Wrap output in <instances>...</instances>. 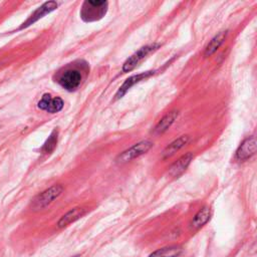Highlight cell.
Masks as SVG:
<instances>
[{
	"label": "cell",
	"mask_w": 257,
	"mask_h": 257,
	"mask_svg": "<svg viewBox=\"0 0 257 257\" xmlns=\"http://www.w3.org/2000/svg\"><path fill=\"white\" fill-rule=\"evenodd\" d=\"M63 191L62 186L60 185H54L47 190L40 193L38 196L35 197V199L32 201L31 207L33 210H41L48 205H50L55 199H57Z\"/></svg>",
	"instance_id": "1"
},
{
	"label": "cell",
	"mask_w": 257,
	"mask_h": 257,
	"mask_svg": "<svg viewBox=\"0 0 257 257\" xmlns=\"http://www.w3.org/2000/svg\"><path fill=\"white\" fill-rule=\"evenodd\" d=\"M153 147V143L151 141H142L138 144H135L133 147L128 148L124 152H122L117 157V162L125 163L132 161L144 154H146Z\"/></svg>",
	"instance_id": "2"
},
{
	"label": "cell",
	"mask_w": 257,
	"mask_h": 257,
	"mask_svg": "<svg viewBox=\"0 0 257 257\" xmlns=\"http://www.w3.org/2000/svg\"><path fill=\"white\" fill-rule=\"evenodd\" d=\"M159 47V44H151L141 47L138 51H136L132 56H130L122 65V71L128 72L133 70L147 55H149L152 51H155Z\"/></svg>",
	"instance_id": "3"
},
{
	"label": "cell",
	"mask_w": 257,
	"mask_h": 257,
	"mask_svg": "<svg viewBox=\"0 0 257 257\" xmlns=\"http://www.w3.org/2000/svg\"><path fill=\"white\" fill-rule=\"evenodd\" d=\"M83 5L87 6V8H85L83 6V9L81 12V17L85 21H91V20L96 19V15L99 17H101L103 15V13L105 12V6L107 5V2H105V1H86V2H84Z\"/></svg>",
	"instance_id": "4"
},
{
	"label": "cell",
	"mask_w": 257,
	"mask_h": 257,
	"mask_svg": "<svg viewBox=\"0 0 257 257\" xmlns=\"http://www.w3.org/2000/svg\"><path fill=\"white\" fill-rule=\"evenodd\" d=\"M80 80H81V75L78 70L68 69V70H65L60 75L58 82L63 88L71 91L76 89L79 86Z\"/></svg>",
	"instance_id": "5"
},
{
	"label": "cell",
	"mask_w": 257,
	"mask_h": 257,
	"mask_svg": "<svg viewBox=\"0 0 257 257\" xmlns=\"http://www.w3.org/2000/svg\"><path fill=\"white\" fill-rule=\"evenodd\" d=\"M155 72H156V70H149V71H145V72H142V73H139V74H135V75L126 78L124 80V82L117 89V91L115 93V99H118V98L122 97L132 86H134L136 83H139L140 81L150 77Z\"/></svg>",
	"instance_id": "6"
},
{
	"label": "cell",
	"mask_w": 257,
	"mask_h": 257,
	"mask_svg": "<svg viewBox=\"0 0 257 257\" xmlns=\"http://www.w3.org/2000/svg\"><path fill=\"white\" fill-rule=\"evenodd\" d=\"M256 152V140L254 137L247 138L242 142L236 152V158L239 161H245L251 158Z\"/></svg>",
	"instance_id": "7"
},
{
	"label": "cell",
	"mask_w": 257,
	"mask_h": 257,
	"mask_svg": "<svg viewBox=\"0 0 257 257\" xmlns=\"http://www.w3.org/2000/svg\"><path fill=\"white\" fill-rule=\"evenodd\" d=\"M38 107L47 110L48 112H58L63 107V100L60 97H51L50 94H43L42 98L38 102Z\"/></svg>",
	"instance_id": "8"
},
{
	"label": "cell",
	"mask_w": 257,
	"mask_h": 257,
	"mask_svg": "<svg viewBox=\"0 0 257 257\" xmlns=\"http://www.w3.org/2000/svg\"><path fill=\"white\" fill-rule=\"evenodd\" d=\"M57 8V3L54 1H49V2H45L42 6H40L37 10L34 11V13L23 23V25L21 26L22 28H25L31 24H33L35 21H37L38 19L42 18L44 15H46L47 13H50L51 11H53L54 9Z\"/></svg>",
	"instance_id": "9"
},
{
	"label": "cell",
	"mask_w": 257,
	"mask_h": 257,
	"mask_svg": "<svg viewBox=\"0 0 257 257\" xmlns=\"http://www.w3.org/2000/svg\"><path fill=\"white\" fill-rule=\"evenodd\" d=\"M193 159V154L192 153H188L184 156H182L178 161H176L170 168L169 170V174L172 177H179L180 175H182L185 170L188 168V166L190 165L191 161Z\"/></svg>",
	"instance_id": "10"
},
{
	"label": "cell",
	"mask_w": 257,
	"mask_h": 257,
	"mask_svg": "<svg viewBox=\"0 0 257 257\" xmlns=\"http://www.w3.org/2000/svg\"><path fill=\"white\" fill-rule=\"evenodd\" d=\"M177 117H178V111H171L166 115H164L156 124L154 128V134L160 135L165 133L174 123Z\"/></svg>",
	"instance_id": "11"
},
{
	"label": "cell",
	"mask_w": 257,
	"mask_h": 257,
	"mask_svg": "<svg viewBox=\"0 0 257 257\" xmlns=\"http://www.w3.org/2000/svg\"><path fill=\"white\" fill-rule=\"evenodd\" d=\"M84 213H85V211L83 209L74 208V209L68 211L66 214H64L57 222V225L59 228L68 226L69 224H71V223L75 222L77 219H79L82 215H84Z\"/></svg>",
	"instance_id": "12"
},
{
	"label": "cell",
	"mask_w": 257,
	"mask_h": 257,
	"mask_svg": "<svg viewBox=\"0 0 257 257\" xmlns=\"http://www.w3.org/2000/svg\"><path fill=\"white\" fill-rule=\"evenodd\" d=\"M190 141V137L189 136H181L179 139L175 140L174 142H172L163 152V156L164 158H169L171 156H173L175 153H177L178 151H180L185 145L188 144V142Z\"/></svg>",
	"instance_id": "13"
},
{
	"label": "cell",
	"mask_w": 257,
	"mask_h": 257,
	"mask_svg": "<svg viewBox=\"0 0 257 257\" xmlns=\"http://www.w3.org/2000/svg\"><path fill=\"white\" fill-rule=\"evenodd\" d=\"M211 217V210L209 207H204L198 211V213L194 216L191 222V228L199 229L200 227L204 226Z\"/></svg>",
	"instance_id": "14"
},
{
	"label": "cell",
	"mask_w": 257,
	"mask_h": 257,
	"mask_svg": "<svg viewBox=\"0 0 257 257\" xmlns=\"http://www.w3.org/2000/svg\"><path fill=\"white\" fill-rule=\"evenodd\" d=\"M227 35V31H221L219 32L217 35H215L212 40L208 43V45L205 48V52L204 55L205 56H210L213 53H215L217 51V49L221 46V44L223 43V41L225 40Z\"/></svg>",
	"instance_id": "15"
},
{
	"label": "cell",
	"mask_w": 257,
	"mask_h": 257,
	"mask_svg": "<svg viewBox=\"0 0 257 257\" xmlns=\"http://www.w3.org/2000/svg\"><path fill=\"white\" fill-rule=\"evenodd\" d=\"M182 252L179 246H168L153 252L149 257H178Z\"/></svg>",
	"instance_id": "16"
},
{
	"label": "cell",
	"mask_w": 257,
	"mask_h": 257,
	"mask_svg": "<svg viewBox=\"0 0 257 257\" xmlns=\"http://www.w3.org/2000/svg\"><path fill=\"white\" fill-rule=\"evenodd\" d=\"M56 144H57V131L54 130L50 136L48 137V139L46 140L45 144L43 145L42 147V152L44 154H50L54 151L55 147H56Z\"/></svg>",
	"instance_id": "17"
},
{
	"label": "cell",
	"mask_w": 257,
	"mask_h": 257,
	"mask_svg": "<svg viewBox=\"0 0 257 257\" xmlns=\"http://www.w3.org/2000/svg\"><path fill=\"white\" fill-rule=\"evenodd\" d=\"M73 257H78V256H73Z\"/></svg>",
	"instance_id": "18"
}]
</instances>
